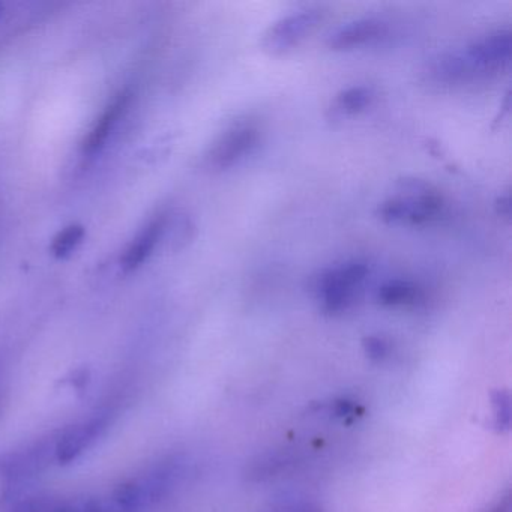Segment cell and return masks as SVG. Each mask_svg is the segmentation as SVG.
<instances>
[{"label":"cell","mask_w":512,"mask_h":512,"mask_svg":"<svg viewBox=\"0 0 512 512\" xmlns=\"http://www.w3.org/2000/svg\"><path fill=\"white\" fill-rule=\"evenodd\" d=\"M128 95L121 94L106 107L103 115L98 119L97 125L92 128L91 134L86 139L85 148L88 152H95L98 149L103 148L104 143L109 139L110 133L113 128L118 124L121 119L122 113L127 109Z\"/></svg>","instance_id":"4fadbf2b"},{"label":"cell","mask_w":512,"mask_h":512,"mask_svg":"<svg viewBox=\"0 0 512 512\" xmlns=\"http://www.w3.org/2000/svg\"><path fill=\"white\" fill-rule=\"evenodd\" d=\"M55 439L43 440L25 451L10 455L0 463V473L11 482L25 481L43 472L55 458Z\"/></svg>","instance_id":"ba28073f"},{"label":"cell","mask_w":512,"mask_h":512,"mask_svg":"<svg viewBox=\"0 0 512 512\" xmlns=\"http://www.w3.org/2000/svg\"><path fill=\"white\" fill-rule=\"evenodd\" d=\"M322 22V11L304 10L287 14L272 23L262 35L263 52L272 56L286 55L302 43Z\"/></svg>","instance_id":"5b68a950"},{"label":"cell","mask_w":512,"mask_h":512,"mask_svg":"<svg viewBox=\"0 0 512 512\" xmlns=\"http://www.w3.org/2000/svg\"><path fill=\"white\" fill-rule=\"evenodd\" d=\"M112 424V413L98 412L65 428L56 437L55 457L59 464H70L82 457Z\"/></svg>","instance_id":"52a82bcc"},{"label":"cell","mask_w":512,"mask_h":512,"mask_svg":"<svg viewBox=\"0 0 512 512\" xmlns=\"http://www.w3.org/2000/svg\"><path fill=\"white\" fill-rule=\"evenodd\" d=\"M164 229H166V218L157 217L154 221H151L143 229V232L134 239L133 244L128 247V250L125 251L124 257L121 260L122 268L130 272L142 266L145 260H148V257L151 256L155 247H157L158 241L163 236Z\"/></svg>","instance_id":"30bf717a"},{"label":"cell","mask_w":512,"mask_h":512,"mask_svg":"<svg viewBox=\"0 0 512 512\" xmlns=\"http://www.w3.org/2000/svg\"><path fill=\"white\" fill-rule=\"evenodd\" d=\"M386 25L383 20L377 17H364V19L352 20V22L343 23L337 29L328 35L329 49L344 52V50L358 49L365 44L380 40L386 34Z\"/></svg>","instance_id":"9c48e42d"},{"label":"cell","mask_w":512,"mask_h":512,"mask_svg":"<svg viewBox=\"0 0 512 512\" xmlns=\"http://www.w3.org/2000/svg\"><path fill=\"white\" fill-rule=\"evenodd\" d=\"M13 512H50V506L41 499H31L20 503Z\"/></svg>","instance_id":"e0dca14e"},{"label":"cell","mask_w":512,"mask_h":512,"mask_svg":"<svg viewBox=\"0 0 512 512\" xmlns=\"http://www.w3.org/2000/svg\"><path fill=\"white\" fill-rule=\"evenodd\" d=\"M496 212L500 217L509 218L511 214V202H509V196H500L496 200Z\"/></svg>","instance_id":"d6986e66"},{"label":"cell","mask_w":512,"mask_h":512,"mask_svg":"<svg viewBox=\"0 0 512 512\" xmlns=\"http://www.w3.org/2000/svg\"><path fill=\"white\" fill-rule=\"evenodd\" d=\"M365 350H367L368 356L373 359H382L388 355L389 346L383 338L380 337H368L364 341Z\"/></svg>","instance_id":"2e32d148"},{"label":"cell","mask_w":512,"mask_h":512,"mask_svg":"<svg viewBox=\"0 0 512 512\" xmlns=\"http://www.w3.org/2000/svg\"><path fill=\"white\" fill-rule=\"evenodd\" d=\"M511 32L499 29L470 43L457 52L434 59L428 79L440 86H460L499 76L511 64Z\"/></svg>","instance_id":"6da1fadb"},{"label":"cell","mask_w":512,"mask_h":512,"mask_svg":"<svg viewBox=\"0 0 512 512\" xmlns=\"http://www.w3.org/2000/svg\"><path fill=\"white\" fill-rule=\"evenodd\" d=\"M370 269L367 263L353 260L335 268L326 269L316 278V293L323 310L329 314L346 311L355 302Z\"/></svg>","instance_id":"277c9868"},{"label":"cell","mask_w":512,"mask_h":512,"mask_svg":"<svg viewBox=\"0 0 512 512\" xmlns=\"http://www.w3.org/2000/svg\"><path fill=\"white\" fill-rule=\"evenodd\" d=\"M260 130L256 122L236 121L212 146L208 160L215 170H227L247 158L256 149Z\"/></svg>","instance_id":"8992f818"},{"label":"cell","mask_w":512,"mask_h":512,"mask_svg":"<svg viewBox=\"0 0 512 512\" xmlns=\"http://www.w3.org/2000/svg\"><path fill=\"white\" fill-rule=\"evenodd\" d=\"M443 206L442 194L433 185L421 179H404L397 196L385 200L377 215L388 224L424 226L440 217Z\"/></svg>","instance_id":"3957f363"},{"label":"cell","mask_w":512,"mask_h":512,"mask_svg":"<svg viewBox=\"0 0 512 512\" xmlns=\"http://www.w3.org/2000/svg\"><path fill=\"white\" fill-rule=\"evenodd\" d=\"M83 238H85V229L80 224H73V226L67 227L53 241V256L59 257V259L70 256L82 244Z\"/></svg>","instance_id":"5bb4252c"},{"label":"cell","mask_w":512,"mask_h":512,"mask_svg":"<svg viewBox=\"0 0 512 512\" xmlns=\"http://www.w3.org/2000/svg\"><path fill=\"white\" fill-rule=\"evenodd\" d=\"M265 512H322V508L313 500L289 499L275 503Z\"/></svg>","instance_id":"9a60e30c"},{"label":"cell","mask_w":512,"mask_h":512,"mask_svg":"<svg viewBox=\"0 0 512 512\" xmlns=\"http://www.w3.org/2000/svg\"><path fill=\"white\" fill-rule=\"evenodd\" d=\"M184 464L179 458L161 460L145 472L128 479L109 494L118 512H145L163 502L181 481Z\"/></svg>","instance_id":"7a4b0ae2"},{"label":"cell","mask_w":512,"mask_h":512,"mask_svg":"<svg viewBox=\"0 0 512 512\" xmlns=\"http://www.w3.org/2000/svg\"><path fill=\"white\" fill-rule=\"evenodd\" d=\"M377 301L388 308L416 307L424 301V290L407 280H391L377 290Z\"/></svg>","instance_id":"7c38bea8"},{"label":"cell","mask_w":512,"mask_h":512,"mask_svg":"<svg viewBox=\"0 0 512 512\" xmlns=\"http://www.w3.org/2000/svg\"><path fill=\"white\" fill-rule=\"evenodd\" d=\"M86 509H88V505L83 500V502L71 503V505L56 506V508L50 509V512H89Z\"/></svg>","instance_id":"ac0fdd59"},{"label":"cell","mask_w":512,"mask_h":512,"mask_svg":"<svg viewBox=\"0 0 512 512\" xmlns=\"http://www.w3.org/2000/svg\"><path fill=\"white\" fill-rule=\"evenodd\" d=\"M488 512H511V499L509 496L503 497L499 503L493 506Z\"/></svg>","instance_id":"ffe728a7"},{"label":"cell","mask_w":512,"mask_h":512,"mask_svg":"<svg viewBox=\"0 0 512 512\" xmlns=\"http://www.w3.org/2000/svg\"><path fill=\"white\" fill-rule=\"evenodd\" d=\"M374 97L376 94L371 86H350L335 95L329 112H331L332 118H350V116L365 112L373 103Z\"/></svg>","instance_id":"8fae6325"}]
</instances>
